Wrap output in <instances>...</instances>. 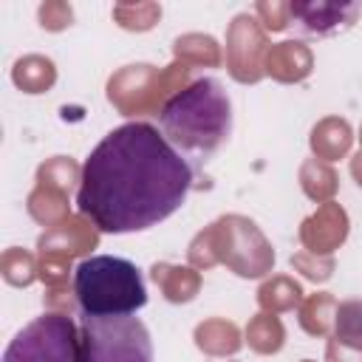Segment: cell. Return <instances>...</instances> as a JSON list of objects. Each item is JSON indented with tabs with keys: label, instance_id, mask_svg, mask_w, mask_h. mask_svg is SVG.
I'll use <instances>...</instances> for the list:
<instances>
[{
	"label": "cell",
	"instance_id": "6da1fadb",
	"mask_svg": "<svg viewBox=\"0 0 362 362\" xmlns=\"http://www.w3.org/2000/svg\"><path fill=\"white\" fill-rule=\"evenodd\" d=\"M192 187V167L164 133L147 122L110 130L85 158L76 209L102 232H141L181 209Z\"/></svg>",
	"mask_w": 362,
	"mask_h": 362
},
{
	"label": "cell",
	"instance_id": "7a4b0ae2",
	"mask_svg": "<svg viewBox=\"0 0 362 362\" xmlns=\"http://www.w3.org/2000/svg\"><path fill=\"white\" fill-rule=\"evenodd\" d=\"M158 127L189 167H204L232 133V102L226 88L215 76L189 82L164 102Z\"/></svg>",
	"mask_w": 362,
	"mask_h": 362
},
{
	"label": "cell",
	"instance_id": "3957f363",
	"mask_svg": "<svg viewBox=\"0 0 362 362\" xmlns=\"http://www.w3.org/2000/svg\"><path fill=\"white\" fill-rule=\"evenodd\" d=\"M74 294L82 314H136L147 305V286L136 263L116 255H90L74 269Z\"/></svg>",
	"mask_w": 362,
	"mask_h": 362
},
{
	"label": "cell",
	"instance_id": "277c9868",
	"mask_svg": "<svg viewBox=\"0 0 362 362\" xmlns=\"http://www.w3.org/2000/svg\"><path fill=\"white\" fill-rule=\"evenodd\" d=\"M82 362H153L147 325L133 314H82Z\"/></svg>",
	"mask_w": 362,
	"mask_h": 362
},
{
	"label": "cell",
	"instance_id": "5b68a950",
	"mask_svg": "<svg viewBox=\"0 0 362 362\" xmlns=\"http://www.w3.org/2000/svg\"><path fill=\"white\" fill-rule=\"evenodd\" d=\"M3 362H82V334L65 314H42L8 342Z\"/></svg>",
	"mask_w": 362,
	"mask_h": 362
},
{
	"label": "cell",
	"instance_id": "8992f818",
	"mask_svg": "<svg viewBox=\"0 0 362 362\" xmlns=\"http://www.w3.org/2000/svg\"><path fill=\"white\" fill-rule=\"evenodd\" d=\"M291 25L303 37H337L354 28L362 17V3H328V0H297L288 6Z\"/></svg>",
	"mask_w": 362,
	"mask_h": 362
}]
</instances>
